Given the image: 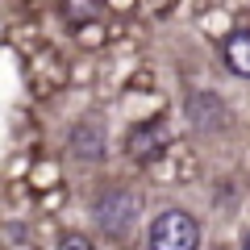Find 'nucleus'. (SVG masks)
Returning a JSON list of instances; mask_svg holds the SVG:
<instances>
[{"label": "nucleus", "instance_id": "1", "mask_svg": "<svg viewBox=\"0 0 250 250\" xmlns=\"http://www.w3.org/2000/svg\"><path fill=\"white\" fill-rule=\"evenodd\" d=\"M92 213H96V225L108 238H125L138 225V217H142V196H138L134 188H108L104 196L96 200Z\"/></svg>", "mask_w": 250, "mask_h": 250}, {"label": "nucleus", "instance_id": "2", "mask_svg": "<svg viewBox=\"0 0 250 250\" xmlns=\"http://www.w3.org/2000/svg\"><path fill=\"white\" fill-rule=\"evenodd\" d=\"M200 221L188 208H163L150 221V250H196Z\"/></svg>", "mask_w": 250, "mask_h": 250}, {"label": "nucleus", "instance_id": "3", "mask_svg": "<svg viewBox=\"0 0 250 250\" xmlns=\"http://www.w3.org/2000/svg\"><path fill=\"white\" fill-rule=\"evenodd\" d=\"M167 146H171V129H167L163 117H150V121L134 125L129 138H125V150H129V159H134V163H154V159H163Z\"/></svg>", "mask_w": 250, "mask_h": 250}, {"label": "nucleus", "instance_id": "4", "mask_svg": "<svg viewBox=\"0 0 250 250\" xmlns=\"http://www.w3.org/2000/svg\"><path fill=\"white\" fill-rule=\"evenodd\" d=\"M188 121L196 134H217L225 125V104L213 92H196V96H188Z\"/></svg>", "mask_w": 250, "mask_h": 250}, {"label": "nucleus", "instance_id": "5", "mask_svg": "<svg viewBox=\"0 0 250 250\" xmlns=\"http://www.w3.org/2000/svg\"><path fill=\"white\" fill-rule=\"evenodd\" d=\"M67 142H71V154L75 159H83V163H96V159H104V146H108V138H104V125L100 121H80L67 134Z\"/></svg>", "mask_w": 250, "mask_h": 250}, {"label": "nucleus", "instance_id": "6", "mask_svg": "<svg viewBox=\"0 0 250 250\" xmlns=\"http://www.w3.org/2000/svg\"><path fill=\"white\" fill-rule=\"evenodd\" d=\"M225 67L242 80H250V29H238L225 38Z\"/></svg>", "mask_w": 250, "mask_h": 250}, {"label": "nucleus", "instance_id": "7", "mask_svg": "<svg viewBox=\"0 0 250 250\" xmlns=\"http://www.w3.org/2000/svg\"><path fill=\"white\" fill-rule=\"evenodd\" d=\"M59 250H92V242L83 233H62L59 238Z\"/></svg>", "mask_w": 250, "mask_h": 250}, {"label": "nucleus", "instance_id": "8", "mask_svg": "<svg viewBox=\"0 0 250 250\" xmlns=\"http://www.w3.org/2000/svg\"><path fill=\"white\" fill-rule=\"evenodd\" d=\"M246 250H250V238H246Z\"/></svg>", "mask_w": 250, "mask_h": 250}]
</instances>
